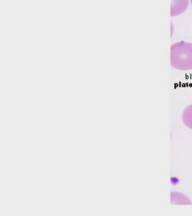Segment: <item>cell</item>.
Listing matches in <instances>:
<instances>
[{
	"mask_svg": "<svg viewBox=\"0 0 192 216\" xmlns=\"http://www.w3.org/2000/svg\"><path fill=\"white\" fill-rule=\"evenodd\" d=\"M170 66L178 71H191L192 43L181 41L172 45Z\"/></svg>",
	"mask_w": 192,
	"mask_h": 216,
	"instance_id": "6da1fadb",
	"label": "cell"
},
{
	"mask_svg": "<svg viewBox=\"0 0 192 216\" xmlns=\"http://www.w3.org/2000/svg\"><path fill=\"white\" fill-rule=\"evenodd\" d=\"M189 7V0H171L170 16L175 17L184 13Z\"/></svg>",
	"mask_w": 192,
	"mask_h": 216,
	"instance_id": "7a4b0ae2",
	"label": "cell"
},
{
	"mask_svg": "<svg viewBox=\"0 0 192 216\" xmlns=\"http://www.w3.org/2000/svg\"><path fill=\"white\" fill-rule=\"evenodd\" d=\"M171 204H176V205H191L192 202L187 196L184 195L181 193L178 192H171Z\"/></svg>",
	"mask_w": 192,
	"mask_h": 216,
	"instance_id": "3957f363",
	"label": "cell"
},
{
	"mask_svg": "<svg viewBox=\"0 0 192 216\" xmlns=\"http://www.w3.org/2000/svg\"><path fill=\"white\" fill-rule=\"evenodd\" d=\"M183 123L190 130H192V104L186 107L182 115Z\"/></svg>",
	"mask_w": 192,
	"mask_h": 216,
	"instance_id": "277c9868",
	"label": "cell"
},
{
	"mask_svg": "<svg viewBox=\"0 0 192 216\" xmlns=\"http://www.w3.org/2000/svg\"><path fill=\"white\" fill-rule=\"evenodd\" d=\"M190 3H191V6H192V0H190Z\"/></svg>",
	"mask_w": 192,
	"mask_h": 216,
	"instance_id": "5b68a950",
	"label": "cell"
}]
</instances>
